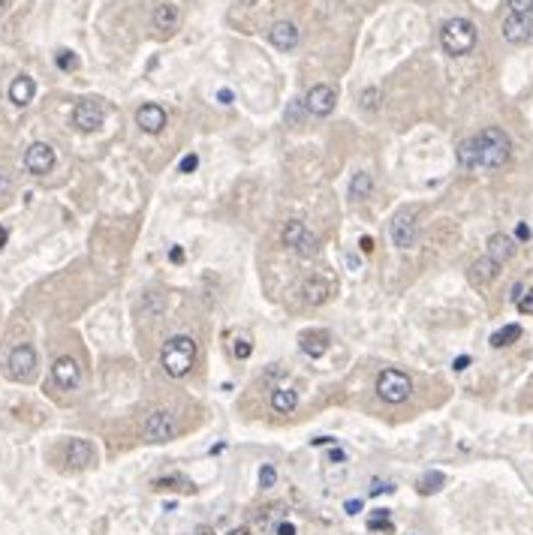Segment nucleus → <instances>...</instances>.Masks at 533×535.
I'll list each match as a JSON object with an SVG mask.
<instances>
[{"instance_id":"a211bd4d","label":"nucleus","mask_w":533,"mask_h":535,"mask_svg":"<svg viewBox=\"0 0 533 535\" xmlns=\"http://www.w3.org/2000/svg\"><path fill=\"white\" fill-rule=\"evenodd\" d=\"M515 256V238L512 235H503V232H494L491 238H488V259H494L497 265H503V262H509Z\"/></svg>"},{"instance_id":"f3484780","label":"nucleus","mask_w":533,"mask_h":535,"mask_svg":"<svg viewBox=\"0 0 533 535\" xmlns=\"http://www.w3.org/2000/svg\"><path fill=\"white\" fill-rule=\"evenodd\" d=\"M268 40L274 49L280 51H293L295 45H298V27L293 22H274L271 24V33H268Z\"/></svg>"},{"instance_id":"6ab92c4d","label":"nucleus","mask_w":533,"mask_h":535,"mask_svg":"<svg viewBox=\"0 0 533 535\" xmlns=\"http://www.w3.org/2000/svg\"><path fill=\"white\" fill-rule=\"evenodd\" d=\"M33 94H36V85H33L31 76H18V78H13V85H9V99H13L18 108L31 103Z\"/></svg>"},{"instance_id":"a878e982","label":"nucleus","mask_w":533,"mask_h":535,"mask_svg":"<svg viewBox=\"0 0 533 535\" xmlns=\"http://www.w3.org/2000/svg\"><path fill=\"white\" fill-rule=\"evenodd\" d=\"M518 337H521V325H503L500 331L491 334V346H494V349H503V346H509V343H515Z\"/></svg>"},{"instance_id":"2eb2a0df","label":"nucleus","mask_w":533,"mask_h":535,"mask_svg":"<svg viewBox=\"0 0 533 535\" xmlns=\"http://www.w3.org/2000/svg\"><path fill=\"white\" fill-rule=\"evenodd\" d=\"M331 292H334V286H331V280H325V277H311V280H304V286H302V298H304V304H311V307H322L331 298Z\"/></svg>"},{"instance_id":"79ce46f5","label":"nucleus","mask_w":533,"mask_h":535,"mask_svg":"<svg viewBox=\"0 0 533 535\" xmlns=\"http://www.w3.org/2000/svg\"><path fill=\"white\" fill-rule=\"evenodd\" d=\"M515 235H518L521 241H527V238H530V229H527V226H524V223H518V229H515Z\"/></svg>"},{"instance_id":"4c0bfd02","label":"nucleus","mask_w":533,"mask_h":535,"mask_svg":"<svg viewBox=\"0 0 533 535\" xmlns=\"http://www.w3.org/2000/svg\"><path fill=\"white\" fill-rule=\"evenodd\" d=\"M359 250L365 253V256H370V253H374V238H368V235H365V238L359 241Z\"/></svg>"},{"instance_id":"b1692460","label":"nucleus","mask_w":533,"mask_h":535,"mask_svg":"<svg viewBox=\"0 0 533 535\" xmlns=\"http://www.w3.org/2000/svg\"><path fill=\"white\" fill-rule=\"evenodd\" d=\"M298 346H302L304 355L322 358V355H325V349H329V340H325V334H304V337L298 340Z\"/></svg>"},{"instance_id":"4be33fe9","label":"nucleus","mask_w":533,"mask_h":535,"mask_svg":"<svg viewBox=\"0 0 533 535\" xmlns=\"http://www.w3.org/2000/svg\"><path fill=\"white\" fill-rule=\"evenodd\" d=\"M370 193H374V178L368 171H356L350 180V198L361 202V198H370Z\"/></svg>"},{"instance_id":"c03bdc74","label":"nucleus","mask_w":533,"mask_h":535,"mask_svg":"<svg viewBox=\"0 0 533 535\" xmlns=\"http://www.w3.org/2000/svg\"><path fill=\"white\" fill-rule=\"evenodd\" d=\"M470 364V358L467 355H461V358H455V370H464Z\"/></svg>"},{"instance_id":"72a5a7b5","label":"nucleus","mask_w":533,"mask_h":535,"mask_svg":"<svg viewBox=\"0 0 533 535\" xmlns=\"http://www.w3.org/2000/svg\"><path fill=\"white\" fill-rule=\"evenodd\" d=\"M304 112H307V108H304V99H302V103H298V99H295V103L293 105H289V112H286V117H289V124H302V117H304Z\"/></svg>"},{"instance_id":"f257e3e1","label":"nucleus","mask_w":533,"mask_h":535,"mask_svg":"<svg viewBox=\"0 0 533 535\" xmlns=\"http://www.w3.org/2000/svg\"><path fill=\"white\" fill-rule=\"evenodd\" d=\"M193 361H196V340L187 337V334H178L163 343V352H160V364L163 370L172 376V379H184L190 370H193Z\"/></svg>"},{"instance_id":"8fccbe9b","label":"nucleus","mask_w":533,"mask_h":535,"mask_svg":"<svg viewBox=\"0 0 533 535\" xmlns=\"http://www.w3.org/2000/svg\"><path fill=\"white\" fill-rule=\"evenodd\" d=\"M3 244H6V229L0 226V247H3Z\"/></svg>"},{"instance_id":"5701e85b","label":"nucleus","mask_w":533,"mask_h":535,"mask_svg":"<svg viewBox=\"0 0 533 535\" xmlns=\"http://www.w3.org/2000/svg\"><path fill=\"white\" fill-rule=\"evenodd\" d=\"M455 153H458L461 169H479V142H476V135H473V139L461 142Z\"/></svg>"},{"instance_id":"412c9836","label":"nucleus","mask_w":533,"mask_h":535,"mask_svg":"<svg viewBox=\"0 0 533 535\" xmlns=\"http://www.w3.org/2000/svg\"><path fill=\"white\" fill-rule=\"evenodd\" d=\"M154 27H157V31H163V33H172V31L178 27V9L172 6V3L157 6V9H154Z\"/></svg>"},{"instance_id":"c85d7f7f","label":"nucleus","mask_w":533,"mask_h":535,"mask_svg":"<svg viewBox=\"0 0 533 535\" xmlns=\"http://www.w3.org/2000/svg\"><path fill=\"white\" fill-rule=\"evenodd\" d=\"M274 482H277V473H274V466H271V464H265V466L259 469V487H265V491H268V487H274Z\"/></svg>"},{"instance_id":"c756f323","label":"nucleus","mask_w":533,"mask_h":535,"mask_svg":"<svg viewBox=\"0 0 533 535\" xmlns=\"http://www.w3.org/2000/svg\"><path fill=\"white\" fill-rule=\"evenodd\" d=\"M512 15H530L533 12V0H506Z\"/></svg>"},{"instance_id":"ea45409f","label":"nucleus","mask_w":533,"mask_h":535,"mask_svg":"<svg viewBox=\"0 0 533 535\" xmlns=\"http://www.w3.org/2000/svg\"><path fill=\"white\" fill-rule=\"evenodd\" d=\"M217 99H220V103H223V105H229V103H232V99H235V94H232V90H229V87H223V90H220V94H217Z\"/></svg>"},{"instance_id":"de8ad7c7","label":"nucleus","mask_w":533,"mask_h":535,"mask_svg":"<svg viewBox=\"0 0 533 535\" xmlns=\"http://www.w3.org/2000/svg\"><path fill=\"white\" fill-rule=\"evenodd\" d=\"M521 292H524V286H521V283H518V286H512V301H518Z\"/></svg>"},{"instance_id":"ddd939ff","label":"nucleus","mask_w":533,"mask_h":535,"mask_svg":"<svg viewBox=\"0 0 533 535\" xmlns=\"http://www.w3.org/2000/svg\"><path fill=\"white\" fill-rule=\"evenodd\" d=\"M530 33H533L530 15H512V12H509V15L503 18V40H506V42L521 45V42L530 40Z\"/></svg>"},{"instance_id":"4468645a","label":"nucleus","mask_w":533,"mask_h":535,"mask_svg":"<svg viewBox=\"0 0 533 535\" xmlns=\"http://www.w3.org/2000/svg\"><path fill=\"white\" fill-rule=\"evenodd\" d=\"M67 464L69 469H88L97 464V451L88 439H69L67 442Z\"/></svg>"},{"instance_id":"2f4dec72","label":"nucleus","mask_w":533,"mask_h":535,"mask_svg":"<svg viewBox=\"0 0 533 535\" xmlns=\"http://www.w3.org/2000/svg\"><path fill=\"white\" fill-rule=\"evenodd\" d=\"M54 63H58L60 69H72V67H76V54H72L69 49H63V51H58V58H54Z\"/></svg>"},{"instance_id":"423d86ee","label":"nucleus","mask_w":533,"mask_h":535,"mask_svg":"<svg viewBox=\"0 0 533 535\" xmlns=\"http://www.w3.org/2000/svg\"><path fill=\"white\" fill-rule=\"evenodd\" d=\"M388 238H392V244H395V247H401V250L416 247V238H419V223H416V211H413V207H404V211H397L392 216V223H388Z\"/></svg>"},{"instance_id":"09e8293b","label":"nucleus","mask_w":533,"mask_h":535,"mask_svg":"<svg viewBox=\"0 0 533 535\" xmlns=\"http://www.w3.org/2000/svg\"><path fill=\"white\" fill-rule=\"evenodd\" d=\"M226 535H250V529H244V527H238V529H232V532H226Z\"/></svg>"},{"instance_id":"473e14b6","label":"nucleus","mask_w":533,"mask_h":535,"mask_svg":"<svg viewBox=\"0 0 533 535\" xmlns=\"http://www.w3.org/2000/svg\"><path fill=\"white\" fill-rule=\"evenodd\" d=\"M515 304H518V310H521L524 316H533V289H527V292H521V298H518Z\"/></svg>"},{"instance_id":"7ed1b4c3","label":"nucleus","mask_w":533,"mask_h":535,"mask_svg":"<svg viewBox=\"0 0 533 535\" xmlns=\"http://www.w3.org/2000/svg\"><path fill=\"white\" fill-rule=\"evenodd\" d=\"M440 45L446 54H452V58L470 54L476 45V24L467 22V18H449V22L440 27Z\"/></svg>"},{"instance_id":"9d476101","label":"nucleus","mask_w":533,"mask_h":535,"mask_svg":"<svg viewBox=\"0 0 533 535\" xmlns=\"http://www.w3.org/2000/svg\"><path fill=\"white\" fill-rule=\"evenodd\" d=\"M24 169L31 175H49L54 169V148L45 142H33L31 148L24 151Z\"/></svg>"},{"instance_id":"39448f33","label":"nucleus","mask_w":533,"mask_h":535,"mask_svg":"<svg viewBox=\"0 0 533 535\" xmlns=\"http://www.w3.org/2000/svg\"><path fill=\"white\" fill-rule=\"evenodd\" d=\"M175 433H178L175 415L166 412V409H154L148 418L142 421V439L145 442H157V445H163V442L175 439Z\"/></svg>"},{"instance_id":"e433bc0d","label":"nucleus","mask_w":533,"mask_h":535,"mask_svg":"<svg viewBox=\"0 0 533 535\" xmlns=\"http://www.w3.org/2000/svg\"><path fill=\"white\" fill-rule=\"evenodd\" d=\"M368 527H370V529H388V514H386V509H383V511H379V514H377V518H374V520H370V523H368Z\"/></svg>"},{"instance_id":"20e7f679","label":"nucleus","mask_w":533,"mask_h":535,"mask_svg":"<svg viewBox=\"0 0 533 535\" xmlns=\"http://www.w3.org/2000/svg\"><path fill=\"white\" fill-rule=\"evenodd\" d=\"M413 391V382H410V376L404 373V370H383V373L377 376V394H379V400H386V403H404L407 397H410Z\"/></svg>"},{"instance_id":"393cba45","label":"nucleus","mask_w":533,"mask_h":535,"mask_svg":"<svg viewBox=\"0 0 533 535\" xmlns=\"http://www.w3.org/2000/svg\"><path fill=\"white\" fill-rule=\"evenodd\" d=\"M298 406V397L295 391H289V388H277V391H271V409L274 412H293Z\"/></svg>"},{"instance_id":"37998d69","label":"nucleus","mask_w":533,"mask_h":535,"mask_svg":"<svg viewBox=\"0 0 533 535\" xmlns=\"http://www.w3.org/2000/svg\"><path fill=\"white\" fill-rule=\"evenodd\" d=\"M386 491H392V487H388V484H374V487H370V496H377V493H386Z\"/></svg>"},{"instance_id":"f03ea898","label":"nucleus","mask_w":533,"mask_h":535,"mask_svg":"<svg viewBox=\"0 0 533 535\" xmlns=\"http://www.w3.org/2000/svg\"><path fill=\"white\" fill-rule=\"evenodd\" d=\"M479 142V169H500L512 153V142L500 126H485L476 135Z\"/></svg>"},{"instance_id":"58836bf2","label":"nucleus","mask_w":533,"mask_h":535,"mask_svg":"<svg viewBox=\"0 0 533 535\" xmlns=\"http://www.w3.org/2000/svg\"><path fill=\"white\" fill-rule=\"evenodd\" d=\"M169 259L175 262V265H181V262H184L187 256H184V250H181V247H172V250H169Z\"/></svg>"},{"instance_id":"c9c22d12","label":"nucleus","mask_w":533,"mask_h":535,"mask_svg":"<svg viewBox=\"0 0 533 535\" xmlns=\"http://www.w3.org/2000/svg\"><path fill=\"white\" fill-rule=\"evenodd\" d=\"M199 166V157L196 153H187L184 160H181V166H178V171H184V175H190V171H193Z\"/></svg>"},{"instance_id":"f704fd0d","label":"nucleus","mask_w":533,"mask_h":535,"mask_svg":"<svg viewBox=\"0 0 533 535\" xmlns=\"http://www.w3.org/2000/svg\"><path fill=\"white\" fill-rule=\"evenodd\" d=\"M151 487H154V491H178L181 482H178V478H157Z\"/></svg>"},{"instance_id":"a19ab883","label":"nucleus","mask_w":533,"mask_h":535,"mask_svg":"<svg viewBox=\"0 0 533 535\" xmlns=\"http://www.w3.org/2000/svg\"><path fill=\"white\" fill-rule=\"evenodd\" d=\"M277 535H295V527H293V523H280Z\"/></svg>"},{"instance_id":"aec40b11","label":"nucleus","mask_w":533,"mask_h":535,"mask_svg":"<svg viewBox=\"0 0 533 535\" xmlns=\"http://www.w3.org/2000/svg\"><path fill=\"white\" fill-rule=\"evenodd\" d=\"M497 274H500V265H497L494 259H488V256L476 259L473 265H470V277H473V283H491Z\"/></svg>"},{"instance_id":"7c9ffc66","label":"nucleus","mask_w":533,"mask_h":535,"mask_svg":"<svg viewBox=\"0 0 533 535\" xmlns=\"http://www.w3.org/2000/svg\"><path fill=\"white\" fill-rule=\"evenodd\" d=\"M250 352H253V343H250V340H235V343H232V355L238 358V361L250 358Z\"/></svg>"},{"instance_id":"6e6552de","label":"nucleus","mask_w":533,"mask_h":535,"mask_svg":"<svg viewBox=\"0 0 533 535\" xmlns=\"http://www.w3.org/2000/svg\"><path fill=\"white\" fill-rule=\"evenodd\" d=\"M284 244L298 256H313L316 247H320V241H316V235L307 229L302 220H289L284 226Z\"/></svg>"},{"instance_id":"dca6fc26","label":"nucleus","mask_w":533,"mask_h":535,"mask_svg":"<svg viewBox=\"0 0 533 535\" xmlns=\"http://www.w3.org/2000/svg\"><path fill=\"white\" fill-rule=\"evenodd\" d=\"M136 124H139L145 133H160L163 126H166V112H163V105H157V103H145V105H139V112H136Z\"/></svg>"},{"instance_id":"f8f14e48","label":"nucleus","mask_w":533,"mask_h":535,"mask_svg":"<svg viewBox=\"0 0 533 535\" xmlns=\"http://www.w3.org/2000/svg\"><path fill=\"white\" fill-rule=\"evenodd\" d=\"M72 126L81 133H97L103 126V105L94 103V99H85L72 108Z\"/></svg>"},{"instance_id":"49530a36","label":"nucleus","mask_w":533,"mask_h":535,"mask_svg":"<svg viewBox=\"0 0 533 535\" xmlns=\"http://www.w3.org/2000/svg\"><path fill=\"white\" fill-rule=\"evenodd\" d=\"M329 457H331V464H341V460H343V451H341V448H334Z\"/></svg>"},{"instance_id":"cd10ccee","label":"nucleus","mask_w":533,"mask_h":535,"mask_svg":"<svg viewBox=\"0 0 533 535\" xmlns=\"http://www.w3.org/2000/svg\"><path fill=\"white\" fill-rule=\"evenodd\" d=\"M440 484H443V475L440 473H428L419 482V493H434V491H440Z\"/></svg>"},{"instance_id":"bb28decb","label":"nucleus","mask_w":533,"mask_h":535,"mask_svg":"<svg viewBox=\"0 0 533 535\" xmlns=\"http://www.w3.org/2000/svg\"><path fill=\"white\" fill-rule=\"evenodd\" d=\"M379 99H383L379 87H365V90H361V96H359V103H361V108H365V112H377Z\"/></svg>"},{"instance_id":"1a4fd4ad","label":"nucleus","mask_w":533,"mask_h":535,"mask_svg":"<svg viewBox=\"0 0 533 535\" xmlns=\"http://www.w3.org/2000/svg\"><path fill=\"white\" fill-rule=\"evenodd\" d=\"M51 379H54V385H58L60 391H76V388L81 385V367H79V361L69 358V355H60V358L51 364Z\"/></svg>"},{"instance_id":"a18cd8bd","label":"nucleus","mask_w":533,"mask_h":535,"mask_svg":"<svg viewBox=\"0 0 533 535\" xmlns=\"http://www.w3.org/2000/svg\"><path fill=\"white\" fill-rule=\"evenodd\" d=\"M359 509H361V502H356V500L347 502V514H359Z\"/></svg>"},{"instance_id":"0eeeda50","label":"nucleus","mask_w":533,"mask_h":535,"mask_svg":"<svg viewBox=\"0 0 533 535\" xmlns=\"http://www.w3.org/2000/svg\"><path fill=\"white\" fill-rule=\"evenodd\" d=\"M6 373H9V379H15V382H31L36 376V352H33L31 343H18V346L9 352Z\"/></svg>"},{"instance_id":"9b49d317","label":"nucleus","mask_w":533,"mask_h":535,"mask_svg":"<svg viewBox=\"0 0 533 535\" xmlns=\"http://www.w3.org/2000/svg\"><path fill=\"white\" fill-rule=\"evenodd\" d=\"M334 103H338V94H334L331 85H313L311 90H307V96H304V108L311 114H316V117L331 114Z\"/></svg>"}]
</instances>
